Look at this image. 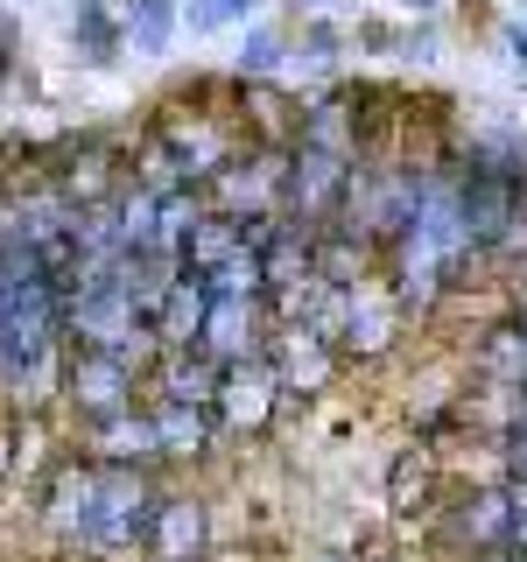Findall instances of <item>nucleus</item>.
I'll use <instances>...</instances> for the list:
<instances>
[{
    "mask_svg": "<svg viewBox=\"0 0 527 562\" xmlns=\"http://www.w3.org/2000/svg\"><path fill=\"white\" fill-rule=\"evenodd\" d=\"M485 562H527V555H485Z\"/></svg>",
    "mask_w": 527,
    "mask_h": 562,
    "instance_id": "obj_26",
    "label": "nucleus"
},
{
    "mask_svg": "<svg viewBox=\"0 0 527 562\" xmlns=\"http://www.w3.org/2000/svg\"><path fill=\"white\" fill-rule=\"evenodd\" d=\"M70 43H78L85 64H113L127 35H120V22L105 14V0H78V14H70Z\"/></svg>",
    "mask_w": 527,
    "mask_h": 562,
    "instance_id": "obj_17",
    "label": "nucleus"
},
{
    "mask_svg": "<svg viewBox=\"0 0 527 562\" xmlns=\"http://www.w3.org/2000/svg\"><path fill=\"white\" fill-rule=\"evenodd\" d=\"M225 366H211L204 351H155L148 366V401H176V408H211L218 401Z\"/></svg>",
    "mask_w": 527,
    "mask_h": 562,
    "instance_id": "obj_13",
    "label": "nucleus"
},
{
    "mask_svg": "<svg viewBox=\"0 0 527 562\" xmlns=\"http://www.w3.org/2000/svg\"><path fill=\"white\" fill-rule=\"evenodd\" d=\"M204 310H211V289H204V274L176 268V274H169V289H162V303H155V324H148L155 351H198Z\"/></svg>",
    "mask_w": 527,
    "mask_h": 562,
    "instance_id": "obj_11",
    "label": "nucleus"
},
{
    "mask_svg": "<svg viewBox=\"0 0 527 562\" xmlns=\"http://www.w3.org/2000/svg\"><path fill=\"white\" fill-rule=\"evenodd\" d=\"M211 541V514L198 492H162L155 499V520H148V555L155 562H198Z\"/></svg>",
    "mask_w": 527,
    "mask_h": 562,
    "instance_id": "obj_10",
    "label": "nucleus"
},
{
    "mask_svg": "<svg viewBox=\"0 0 527 562\" xmlns=\"http://www.w3.org/2000/svg\"><path fill=\"white\" fill-rule=\"evenodd\" d=\"M268 338H274V316L268 303H254V295H211V310H204V330H198V351L211 366H254V359H268Z\"/></svg>",
    "mask_w": 527,
    "mask_h": 562,
    "instance_id": "obj_7",
    "label": "nucleus"
},
{
    "mask_svg": "<svg viewBox=\"0 0 527 562\" xmlns=\"http://www.w3.org/2000/svg\"><path fill=\"white\" fill-rule=\"evenodd\" d=\"M260 0H190L183 8V29L190 35H218V29H233V22H246Z\"/></svg>",
    "mask_w": 527,
    "mask_h": 562,
    "instance_id": "obj_18",
    "label": "nucleus"
},
{
    "mask_svg": "<svg viewBox=\"0 0 527 562\" xmlns=\"http://www.w3.org/2000/svg\"><path fill=\"white\" fill-rule=\"evenodd\" d=\"M338 359L345 351L316 324H274V338H268V373H274L281 394H316V386H330Z\"/></svg>",
    "mask_w": 527,
    "mask_h": 562,
    "instance_id": "obj_9",
    "label": "nucleus"
},
{
    "mask_svg": "<svg viewBox=\"0 0 527 562\" xmlns=\"http://www.w3.org/2000/svg\"><path fill=\"white\" fill-rule=\"evenodd\" d=\"M500 479L527 485V415H514V422L500 429Z\"/></svg>",
    "mask_w": 527,
    "mask_h": 562,
    "instance_id": "obj_20",
    "label": "nucleus"
},
{
    "mask_svg": "<svg viewBox=\"0 0 527 562\" xmlns=\"http://www.w3.org/2000/svg\"><path fill=\"white\" fill-rule=\"evenodd\" d=\"M471 260H479V246H471V225H464V176H457V162H429L415 218L386 246V268H394L386 289L401 295V310H429L471 274Z\"/></svg>",
    "mask_w": 527,
    "mask_h": 562,
    "instance_id": "obj_2",
    "label": "nucleus"
},
{
    "mask_svg": "<svg viewBox=\"0 0 527 562\" xmlns=\"http://www.w3.org/2000/svg\"><path fill=\"white\" fill-rule=\"evenodd\" d=\"M155 415V443H162V464H198V457L211 450V436H218V422H211V408H176V401H148Z\"/></svg>",
    "mask_w": 527,
    "mask_h": 562,
    "instance_id": "obj_15",
    "label": "nucleus"
},
{
    "mask_svg": "<svg viewBox=\"0 0 527 562\" xmlns=\"http://www.w3.org/2000/svg\"><path fill=\"white\" fill-rule=\"evenodd\" d=\"M436 541L457 562H485L506 555V485H479V492H457V499L436 514Z\"/></svg>",
    "mask_w": 527,
    "mask_h": 562,
    "instance_id": "obj_8",
    "label": "nucleus"
},
{
    "mask_svg": "<svg viewBox=\"0 0 527 562\" xmlns=\"http://www.w3.org/2000/svg\"><path fill=\"white\" fill-rule=\"evenodd\" d=\"M64 408L85 422V429H99V422L127 415L148 401V366H134L127 351H99V345H70L64 351V380H57Z\"/></svg>",
    "mask_w": 527,
    "mask_h": 562,
    "instance_id": "obj_4",
    "label": "nucleus"
},
{
    "mask_svg": "<svg viewBox=\"0 0 527 562\" xmlns=\"http://www.w3.org/2000/svg\"><path fill=\"white\" fill-rule=\"evenodd\" d=\"M274 401H281V386H274V373H268V359H254V366H233V373L218 380L211 422H225V429H260V422L274 415Z\"/></svg>",
    "mask_w": 527,
    "mask_h": 562,
    "instance_id": "obj_14",
    "label": "nucleus"
},
{
    "mask_svg": "<svg viewBox=\"0 0 527 562\" xmlns=\"http://www.w3.org/2000/svg\"><path fill=\"white\" fill-rule=\"evenodd\" d=\"M85 457H92V464H134V471H155V464H162L148 401L127 408V415H113V422H99V429H85Z\"/></svg>",
    "mask_w": 527,
    "mask_h": 562,
    "instance_id": "obj_12",
    "label": "nucleus"
},
{
    "mask_svg": "<svg viewBox=\"0 0 527 562\" xmlns=\"http://www.w3.org/2000/svg\"><path fill=\"white\" fill-rule=\"evenodd\" d=\"M281 64V35L274 29H254V35H246V43H239V78H268V70Z\"/></svg>",
    "mask_w": 527,
    "mask_h": 562,
    "instance_id": "obj_19",
    "label": "nucleus"
},
{
    "mask_svg": "<svg viewBox=\"0 0 527 562\" xmlns=\"http://www.w3.org/2000/svg\"><path fill=\"white\" fill-rule=\"evenodd\" d=\"M373 562H408V555H373Z\"/></svg>",
    "mask_w": 527,
    "mask_h": 562,
    "instance_id": "obj_27",
    "label": "nucleus"
},
{
    "mask_svg": "<svg viewBox=\"0 0 527 562\" xmlns=\"http://www.w3.org/2000/svg\"><path fill=\"white\" fill-rule=\"evenodd\" d=\"M401 8H408V14H436V8H444V0H401Z\"/></svg>",
    "mask_w": 527,
    "mask_h": 562,
    "instance_id": "obj_24",
    "label": "nucleus"
},
{
    "mask_svg": "<svg viewBox=\"0 0 527 562\" xmlns=\"http://www.w3.org/2000/svg\"><path fill=\"white\" fill-rule=\"evenodd\" d=\"M316 330H330V345L345 359H386L408 330V310L386 281H359V289H330L324 310H316Z\"/></svg>",
    "mask_w": 527,
    "mask_h": 562,
    "instance_id": "obj_5",
    "label": "nucleus"
},
{
    "mask_svg": "<svg viewBox=\"0 0 527 562\" xmlns=\"http://www.w3.org/2000/svg\"><path fill=\"white\" fill-rule=\"evenodd\" d=\"M218 218H289V148H260L246 140L211 183Z\"/></svg>",
    "mask_w": 527,
    "mask_h": 562,
    "instance_id": "obj_6",
    "label": "nucleus"
},
{
    "mask_svg": "<svg viewBox=\"0 0 527 562\" xmlns=\"http://www.w3.org/2000/svg\"><path fill=\"white\" fill-rule=\"evenodd\" d=\"M176 22H183L176 0H127V8H120V35L134 43V57H162Z\"/></svg>",
    "mask_w": 527,
    "mask_h": 562,
    "instance_id": "obj_16",
    "label": "nucleus"
},
{
    "mask_svg": "<svg viewBox=\"0 0 527 562\" xmlns=\"http://www.w3.org/2000/svg\"><path fill=\"white\" fill-rule=\"evenodd\" d=\"M316 562H351V555H338V549H330V555H316Z\"/></svg>",
    "mask_w": 527,
    "mask_h": 562,
    "instance_id": "obj_25",
    "label": "nucleus"
},
{
    "mask_svg": "<svg viewBox=\"0 0 527 562\" xmlns=\"http://www.w3.org/2000/svg\"><path fill=\"white\" fill-rule=\"evenodd\" d=\"M506 485V555H527V485L500 479Z\"/></svg>",
    "mask_w": 527,
    "mask_h": 562,
    "instance_id": "obj_21",
    "label": "nucleus"
},
{
    "mask_svg": "<svg viewBox=\"0 0 527 562\" xmlns=\"http://www.w3.org/2000/svg\"><path fill=\"white\" fill-rule=\"evenodd\" d=\"M155 499H162L155 471H134V464H99V485H92V520H85L78 555H134V549H148Z\"/></svg>",
    "mask_w": 527,
    "mask_h": 562,
    "instance_id": "obj_3",
    "label": "nucleus"
},
{
    "mask_svg": "<svg viewBox=\"0 0 527 562\" xmlns=\"http://www.w3.org/2000/svg\"><path fill=\"white\" fill-rule=\"evenodd\" d=\"M70 281L0 218V394L14 408H43L64 380L70 351Z\"/></svg>",
    "mask_w": 527,
    "mask_h": 562,
    "instance_id": "obj_1",
    "label": "nucleus"
},
{
    "mask_svg": "<svg viewBox=\"0 0 527 562\" xmlns=\"http://www.w3.org/2000/svg\"><path fill=\"white\" fill-rule=\"evenodd\" d=\"M500 43H506V64H514V78L527 85V22H500Z\"/></svg>",
    "mask_w": 527,
    "mask_h": 562,
    "instance_id": "obj_22",
    "label": "nucleus"
},
{
    "mask_svg": "<svg viewBox=\"0 0 527 562\" xmlns=\"http://www.w3.org/2000/svg\"><path fill=\"white\" fill-rule=\"evenodd\" d=\"M295 8H303L310 22H324V8H330V0H295Z\"/></svg>",
    "mask_w": 527,
    "mask_h": 562,
    "instance_id": "obj_23",
    "label": "nucleus"
}]
</instances>
